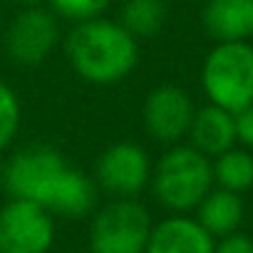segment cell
Listing matches in <instances>:
<instances>
[{
  "label": "cell",
  "mask_w": 253,
  "mask_h": 253,
  "mask_svg": "<svg viewBox=\"0 0 253 253\" xmlns=\"http://www.w3.org/2000/svg\"><path fill=\"white\" fill-rule=\"evenodd\" d=\"M0 194H3V174H0Z\"/></svg>",
  "instance_id": "44dd1931"
},
{
  "label": "cell",
  "mask_w": 253,
  "mask_h": 253,
  "mask_svg": "<svg viewBox=\"0 0 253 253\" xmlns=\"http://www.w3.org/2000/svg\"><path fill=\"white\" fill-rule=\"evenodd\" d=\"M152 216L137 199H114L102 206L89 223L92 253H144Z\"/></svg>",
  "instance_id": "5b68a950"
},
{
  "label": "cell",
  "mask_w": 253,
  "mask_h": 253,
  "mask_svg": "<svg viewBox=\"0 0 253 253\" xmlns=\"http://www.w3.org/2000/svg\"><path fill=\"white\" fill-rule=\"evenodd\" d=\"M246 216V204L241 194L226 189H211L206 199L196 206V221L213 236L223 238L238 231Z\"/></svg>",
  "instance_id": "4fadbf2b"
},
{
  "label": "cell",
  "mask_w": 253,
  "mask_h": 253,
  "mask_svg": "<svg viewBox=\"0 0 253 253\" xmlns=\"http://www.w3.org/2000/svg\"><path fill=\"white\" fill-rule=\"evenodd\" d=\"M213 167V184L226 191L246 194L253 189V154L251 149L231 147L228 152L211 159Z\"/></svg>",
  "instance_id": "5bb4252c"
},
{
  "label": "cell",
  "mask_w": 253,
  "mask_h": 253,
  "mask_svg": "<svg viewBox=\"0 0 253 253\" xmlns=\"http://www.w3.org/2000/svg\"><path fill=\"white\" fill-rule=\"evenodd\" d=\"M216 238L191 216L174 213L152 226L144 253H213Z\"/></svg>",
  "instance_id": "30bf717a"
},
{
  "label": "cell",
  "mask_w": 253,
  "mask_h": 253,
  "mask_svg": "<svg viewBox=\"0 0 253 253\" xmlns=\"http://www.w3.org/2000/svg\"><path fill=\"white\" fill-rule=\"evenodd\" d=\"M65 55L80 80L97 87H112L134 72L139 62V40L117 20L94 18L77 23L70 30Z\"/></svg>",
  "instance_id": "7a4b0ae2"
},
{
  "label": "cell",
  "mask_w": 253,
  "mask_h": 253,
  "mask_svg": "<svg viewBox=\"0 0 253 253\" xmlns=\"http://www.w3.org/2000/svg\"><path fill=\"white\" fill-rule=\"evenodd\" d=\"M60 42V23L50 8H20L5 33V50L23 67L42 65Z\"/></svg>",
  "instance_id": "ba28073f"
},
{
  "label": "cell",
  "mask_w": 253,
  "mask_h": 253,
  "mask_svg": "<svg viewBox=\"0 0 253 253\" xmlns=\"http://www.w3.org/2000/svg\"><path fill=\"white\" fill-rule=\"evenodd\" d=\"M152 189L159 204L174 213L196 211L213 189V167L191 144H171L152 169Z\"/></svg>",
  "instance_id": "3957f363"
},
{
  "label": "cell",
  "mask_w": 253,
  "mask_h": 253,
  "mask_svg": "<svg viewBox=\"0 0 253 253\" xmlns=\"http://www.w3.org/2000/svg\"><path fill=\"white\" fill-rule=\"evenodd\" d=\"M47 8L70 23H84V20H94L102 18L104 10L112 5V0H45Z\"/></svg>",
  "instance_id": "e0dca14e"
},
{
  "label": "cell",
  "mask_w": 253,
  "mask_h": 253,
  "mask_svg": "<svg viewBox=\"0 0 253 253\" xmlns=\"http://www.w3.org/2000/svg\"><path fill=\"white\" fill-rule=\"evenodd\" d=\"M0 174L10 199L35 201L52 216L82 218L97 206L94 179L70 167L62 152L50 144H28L18 149Z\"/></svg>",
  "instance_id": "6da1fadb"
},
{
  "label": "cell",
  "mask_w": 253,
  "mask_h": 253,
  "mask_svg": "<svg viewBox=\"0 0 253 253\" xmlns=\"http://www.w3.org/2000/svg\"><path fill=\"white\" fill-rule=\"evenodd\" d=\"M152 157L137 142L109 144L94 167V184L114 199H134L152 181Z\"/></svg>",
  "instance_id": "52a82bcc"
},
{
  "label": "cell",
  "mask_w": 253,
  "mask_h": 253,
  "mask_svg": "<svg viewBox=\"0 0 253 253\" xmlns=\"http://www.w3.org/2000/svg\"><path fill=\"white\" fill-rule=\"evenodd\" d=\"M213 253H253V238L241 233V231H236L231 236L218 238Z\"/></svg>",
  "instance_id": "d6986e66"
},
{
  "label": "cell",
  "mask_w": 253,
  "mask_h": 253,
  "mask_svg": "<svg viewBox=\"0 0 253 253\" xmlns=\"http://www.w3.org/2000/svg\"><path fill=\"white\" fill-rule=\"evenodd\" d=\"M201 87L209 104L226 112H241L253 104V45L216 42L201 65Z\"/></svg>",
  "instance_id": "277c9868"
},
{
  "label": "cell",
  "mask_w": 253,
  "mask_h": 253,
  "mask_svg": "<svg viewBox=\"0 0 253 253\" xmlns=\"http://www.w3.org/2000/svg\"><path fill=\"white\" fill-rule=\"evenodd\" d=\"M186 137L191 139V147L199 149L201 154H206L209 159L228 152L231 147H236L233 112H226L216 104H206V107L196 109Z\"/></svg>",
  "instance_id": "8fae6325"
},
{
  "label": "cell",
  "mask_w": 253,
  "mask_h": 253,
  "mask_svg": "<svg viewBox=\"0 0 253 253\" xmlns=\"http://www.w3.org/2000/svg\"><path fill=\"white\" fill-rule=\"evenodd\" d=\"M201 23L216 42L253 38V0H206Z\"/></svg>",
  "instance_id": "7c38bea8"
},
{
  "label": "cell",
  "mask_w": 253,
  "mask_h": 253,
  "mask_svg": "<svg viewBox=\"0 0 253 253\" xmlns=\"http://www.w3.org/2000/svg\"><path fill=\"white\" fill-rule=\"evenodd\" d=\"M55 216L35 201L10 199L0 206V253H50Z\"/></svg>",
  "instance_id": "8992f818"
},
{
  "label": "cell",
  "mask_w": 253,
  "mask_h": 253,
  "mask_svg": "<svg viewBox=\"0 0 253 253\" xmlns=\"http://www.w3.org/2000/svg\"><path fill=\"white\" fill-rule=\"evenodd\" d=\"M20 122H23V107L10 84L0 80V152H5L18 132H20Z\"/></svg>",
  "instance_id": "2e32d148"
},
{
  "label": "cell",
  "mask_w": 253,
  "mask_h": 253,
  "mask_svg": "<svg viewBox=\"0 0 253 253\" xmlns=\"http://www.w3.org/2000/svg\"><path fill=\"white\" fill-rule=\"evenodd\" d=\"M194 99L179 84H159L144 99V129L152 139L162 144H179L186 134L194 119Z\"/></svg>",
  "instance_id": "9c48e42d"
},
{
  "label": "cell",
  "mask_w": 253,
  "mask_h": 253,
  "mask_svg": "<svg viewBox=\"0 0 253 253\" xmlns=\"http://www.w3.org/2000/svg\"><path fill=\"white\" fill-rule=\"evenodd\" d=\"M233 122H236V144H243V149H253V104L236 112Z\"/></svg>",
  "instance_id": "ac0fdd59"
},
{
  "label": "cell",
  "mask_w": 253,
  "mask_h": 253,
  "mask_svg": "<svg viewBox=\"0 0 253 253\" xmlns=\"http://www.w3.org/2000/svg\"><path fill=\"white\" fill-rule=\"evenodd\" d=\"M167 3L164 0H124L119 23L137 40H147L162 33L167 25Z\"/></svg>",
  "instance_id": "9a60e30c"
},
{
  "label": "cell",
  "mask_w": 253,
  "mask_h": 253,
  "mask_svg": "<svg viewBox=\"0 0 253 253\" xmlns=\"http://www.w3.org/2000/svg\"><path fill=\"white\" fill-rule=\"evenodd\" d=\"M13 3H18L20 8H35V5H42L45 0H13Z\"/></svg>",
  "instance_id": "ffe728a7"
}]
</instances>
